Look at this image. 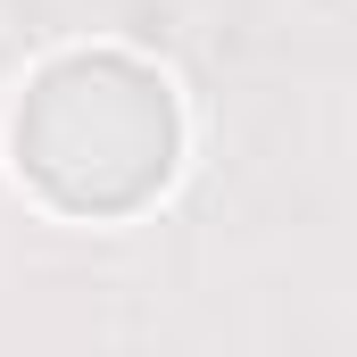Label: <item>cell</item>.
Returning a JSON list of instances; mask_svg holds the SVG:
<instances>
[{"label":"cell","instance_id":"6da1fadb","mask_svg":"<svg viewBox=\"0 0 357 357\" xmlns=\"http://www.w3.org/2000/svg\"><path fill=\"white\" fill-rule=\"evenodd\" d=\"M175 91L125 50L50 59L17 108V167L67 216H125L175 175Z\"/></svg>","mask_w":357,"mask_h":357}]
</instances>
